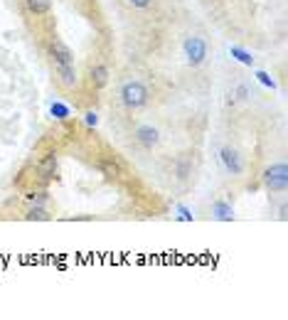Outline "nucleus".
<instances>
[{
    "label": "nucleus",
    "mask_w": 288,
    "mask_h": 320,
    "mask_svg": "<svg viewBox=\"0 0 288 320\" xmlns=\"http://www.w3.org/2000/svg\"><path fill=\"white\" fill-rule=\"evenodd\" d=\"M118 96H121V104H123L128 111H140V109L148 106V101H151L148 86H146L143 81H135V79L123 81V86H121Z\"/></svg>",
    "instance_id": "nucleus-1"
},
{
    "label": "nucleus",
    "mask_w": 288,
    "mask_h": 320,
    "mask_svg": "<svg viewBox=\"0 0 288 320\" xmlns=\"http://www.w3.org/2000/svg\"><path fill=\"white\" fill-rule=\"evenodd\" d=\"M261 180H264V188L269 190L271 195H283L288 188V165L286 163H273L264 170Z\"/></svg>",
    "instance_id": "nucleus-2"
},
{
    "label": "nucleus",
    "mask_w": 288,
    "mask_h": 320,
    "mask_svg": "<svg viewBox=\"0 0 288 320\" xmlns=\"http://www.w3.org/2000/svg\"><path fill=\"white\" fill-rule=\"evenodd\" d=\"M182 52H185V59H187L190 67H200L207 59V42L200 35H190L182 42Z\"/></svg>",
    "instance_id": "nucleus-3"
},
{
    "label": "nucleus",
    "mask_w": 288,
    "mask_h": 320,
    "mask_svg": "<svg viewBox=\"0 0 288 320\" xmlns=\"http://www.w3.org/2000/svg\"><path fill=\"white\" fill-rule=\"evenodd\" d=\"M133 138H135V143H138L140 148H146V151H153V148L160 146V131L155 128L153 123H140V126H135Z\"/></svg>",
    "instance_id": "nucleus-4"
},
{
    "label": "nucleus",
    "mask_w": 288,
    "mask_h": 320,
    "mask_svg": "<svg viewBox=\"0 0 288 320\" xmlns=\"http://www.w3.org/2000/svg\"><path fill=\"white\" fill-rule=\"evenodd\" d=\"M219 163H222L224 172H229L234 177L244 172V158L239 155L236 148H231V146H224V148L219 151Z\"/></svg>",
    "instance_id": "nucleus-5"
},
{
    "label": "nucleus",
    "mask_w": 288,
    "mask_h": 320,
    "mask_svg": "<svg viewBox=\"0 0 288 320\" xmlns=\"http://www.w3.org/2000/svg\"><path fill=\"white\" fill-rule=\"evenodd\" d=\"M47 55L52 62H59V64H74V52L69 50V44H64L55 35L47 39Z\"/></svg>",
    "instance_id": "nucleus-6"
},
{
    "label": "nucleus",
    "mask_w": 288,
    "mask_h": 320,
    "mask_svg": "<svg viewBox=\"0 0 288 320\" xmlns=\"http://www.w3.org/2000/svg\"><path fill=\"white\" fill-rule=\"evenodd\" d=\"M52 69H55V76H57L59 86H64V89H74V86L79 84L77 67H74V64H59V62H52Z\"/></svg>",
    "instance_id": "nucleus-7"
},
{
    "label": "nucleus",
    "mask_w": 288,
    "mask_h": 320,
    "mask_svg": "<svg viewBox=\"0 0 288 320\" xmlns=\"http://www.w3.org/2000/svg\"><path fill=\"white\" fill-rule=\"evenodd\" d=\"M55 172H57V153H47V155L42 158V163H39L37 175L42 180H52Z\"/></svg>",
    "instance_id": "nucleus-8"
},
{
    "label": "nucleus",
    "mask_w": 288,
    "mask_h": 320,
    "mask_svg": "<svg viewBox=\"0 0 288 320\" xmlns=\"http://www.w3.org/2000/svg\"><path fill=\"white\" fill-rule=\"evenodd\" d=\"M212 217L219 219V222H231L234 219V207L224 200H217V202H212Z\"/></svg>",
    "instance_id": "nucleus-9"
},
{
    "label": "nucleus",
    "mask_w": 288,
    "mask_h": 320,
    "mask_svg": "<svg viewBox=\"0 0 288 320\" xmlns=\"http://www.w3.org/2000/svg\"><path fill=\"white\" fill-rule=\"evenodd\" d=\"M89 76H91V84H94L96 89H104L109 84V67L106 64H91Z\"/></svg>",
    "instance_id": "nucleus-10"
},
{
    "label": "nucleus",
    "mask_w": 288,
    "mask_h": 320,
    "mask_svg": "<svg viewBox=\"0 0 288 320\" xmlns=\"http://www.w3.org/2000/svg\"><path fill=\"white\" fill-rule=\"evenodd\" d=\"M25 8H27V13H32L35 18H39V15H50V10H52V0H25Z\"/></svg>",
    "instance_id": "nucleus-11"
},
{
    "label": "nucleus",
    "mask_w": 288,
    "mask_h": 320,
    "mask_svg": "<svg viewBox=\"0 0 288 320\" xmlns=\"http://www.w3.org/2000/svg\"><path fill=\"white\" fill-rule=\"evenodd\" d=\"M25 219H27V222H47V219H52V214L47 212V207L32 205V207L25 209Z\"/></svg>",
    "instance_id": "nucleus-12"
},
{
    "label": "nucleus",
    "mask_w": 288,
    "mask_h": 320,
    "mask_svg": "<svg viewBox=\"0 0 288 320\" xmlns=\"http://www.w3.org/2000/svg\"><path fill=\"white\" fill-rule=\"evenodd\" d=\"M101 170H104V175H106V177H111V180L121 175L118 165H116V163H111V160H101Z\"/></svg>",
    "instance_id": "nucleus-13"
},
{
    "label": "nucleus",
    "mask_w": 288,
    "mask_h": 320,
    "mask_svg": "<svg viewBox=\"0 0 288 320\" xmlns=\"http://www.w3.org/2000/svg\"><path fill=\"white\" fill-rule=\"evenodd\" d=\"M126 5L133 8V10H148V8L155 5V0H126Z\"/></svg>",
    "instance_id": "nucleus-14"
},
{
    "label": "nucleus",
    "mask_w": 288,
    "mask_h": 320,
    "mask_svg": "<svg viewBox=\"0 0 288 320\" xmlns=\"http://www.w3.org/2000/svg\"><path fill=\"white\" fill-rule=\"evenodd\" d=\"M27 200H30L32 205H39V207H44V205L50 202L47 192H32V195H27Z\"/></svg>",
    "instance_id": "nucleus-15"
},
{
    "label": "nucleus",
    "mask_w": 288,
    "mask_h": 320,
    "mask_svg": "<svg viewBox=\"0 0 288 320\" xmlns=\"http://www.w3.org/2000/svg\"><path fill=\"white\" fill-rule=\"evenodd\" d=\"M231 55L236 57L239 62H244V64H254V57L249 52H244V50H236V47H231Z\"/></svg>",
    "instance_id": "nucleus-16"
},
{
    "label": "nucleus",
    "mask_w": 288,
    "mask_h": 320,
    "mask_svg": "<svg viewBox=\"0 0 288 320\" xmlns=\"http://www.w3.org/2000/svg\"><path fill=\"white\" fill-rule=\"evenodd\" d=\"M187 175H190V165L180 160V163H177V177H180V180H185Z\"/></svg>",
    "instance_id": "nucleus-17"
},
{
    "label": "nucleus",
    "mask_w": 288,
    "mask_h": 320,
    "mask_svg": "<svg viewBox=\"0 0 288 320\" xmlns=\"http://www.w3.org/2000/svg\"><path fill=\"white\" fill-rule=\"evenodd\" d=\"M236 96H239L242 101H244V99H249V89H247L244 84H239V86H236Z\"/></svg>",
    "instance_id": "nucleus-18"
},
{
    "label": "nucleus",
    "mask_w": 288,
    "mask_h": 320,
    "mask_svg": "<svg viewBox=\"0 0 288 320\" xmlns=\"http://www.w3.org/2000/svg\"><path fill=\"white\" fill-rule=\"evenodd\" d=\"M177 212H180V219H192V214H190V209H187V207H182V205H180Z\"/></svg>",
    "instance_id": "nucleus-19"
},
{
    "label": "nucleus",
    "mask_w": 288,
    "mask_h": 320,
    "mask_svg": "<svg viewBox=\"0 0 288 320\" xmlns=\"http://www.w3.org/2000/svg\"><path fill=\"white\" fill-rule=\"evenodd\" d=\"M256 76H259V81H261V84H266V86H273V81H271V79H269V74H264V72H259V74H256Z\"/></svg>",
    "instance_id": "nucleus-20"
},
{
    "label": "nucleus",
    "mask_w": 288,
    "mask_h": 320,
    "mask_svg": "<svg viewBox=\"0 0 288 320\" xmlns=\"http://www.w3.org/2000/svg\"><path fill=\"white\" fill-rule=\"evenodd\" d=\"M286 205H281V209H278V219H281V222H286Z\"/></svg>",
    "instance_id": "nucleus-21"
}]
</instances>
